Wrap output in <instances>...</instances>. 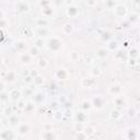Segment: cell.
I'll use <instances>...</instances> for the list:
<instances>
[{"mask_svg":"<svg viewBox=\"0 0 140 140\" xmlns=\"http://www.w3.org/2000/svg\"><path fill=\"white\" fill-rule=\"evenodd\" d=\"M30 53H31V55L32 56H35V55H37V49L36 48H31V50H30Z\"/></svg>","mask_w":140,"mask_h":140,"instance_id":"obj_4","label":"cell"},{"mask_svg":"<svg viewBox=\"0 0 140 140\" xmlns=\"http://www.w3.org/2000/svg\"><path fill=\"white\" fill-rule=\"evenodd\" d=\"M21 60H22L23 62H24V64H30V60H31V57H30V56L28 55H23L22 57H21Z\"/></svg>","mask_w":140,"mask_h":140,"instance_id":"obj_3","label":"cell"},{"mask_svg":"<svg viewBox=\"0 0 140 140\" xmlns=\"http://www.w3.org/2000/svg\"><path fill=\"white\" fill-rule=\"evenodd\" d=\"M30 130H31V127H30L29 124H21L19 125V127H18V133L21 136H24L26 135L28 132H30Z\"/></svg>","mask_w":140,"mask_h":140,"instance_id":"obj_1","label":"cell"},{"mask_svg":"<svg viewBox=\"0 0 140 140\" xmlns=\"http://www.w3.org/2000/svg\"><path fill=\"white\" fill-rule=\"evenodd\" d=\"M5 90V84L2 82H0V91H4Z\"/></svg>","mask_w":140,"mask_h":140,"instance_id":"obj_5","label":"cell"},{"mask_svg":"<svg viewBox=\"0 0 140 140\" xmlns=\"http://www.w3.org/2000/svg\"><path fill=\"white\" fill-rule=\"evenodd\" d=\"M42 138H44V139H53V138H55V135L53 133V131H50V130H46V131H44L43 132V135L41 136Z\"/></svg>","mask_w":140,"mask_h":140,"instance_id":"obj_2","label":"cell"}]
</instances>
